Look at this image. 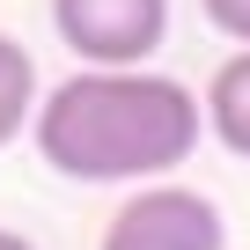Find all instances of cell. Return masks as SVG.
Listing matches in <instances>:
<instances>
[{"instance_id": "6da1fadb", "label": "cell", "mask_w": 250, "mask_h": 250, "mask_svg": "<svg viewBox=\"0 0 250 250\" xmlns=\"http://www.w3.org/2000/svg\"><path fill=\"white\" fill-rule=\"evenodd\" d=\"M206 133V103L199 88L169 81V74H66L59 88H44V110L30 125V140L44 155L52 177L66 184H162L169 169H184L199 155Z\"/></svg>"}, {"instance_id": "7a4b0ae2", "label": "cell", "mask_w": 250, "mask_h": 250, "mask_svg": "<svg viewBox=\"0 0 250 250\" xmlns=\"http://www.w3.org/2000/svg\"><path fill=\"white\" fill-rule=\"evenodd\" d=\"M52 30L96 74H140L169 37V0H52Z\"/></svg>"}, {"instance_id": "3957f363", "label": "cell", "mask_w": 250, "mask_h": 250, "mask_svg": "<svg viewBox=\"0 0 250 250\" xmlns=\"http://www.w3.org/2000/svg\"><path fill=\"white\" fill-rule=\"evenodd\" d=\"M96 250H228V228H221V206L206 191L147 184L103 221Z\"/></svg>"}, {"instance_id": "277c9868", "label": "cell", "mask_w": 250, "mask_h": 250, "mask_svg": "<svg viewBox=\"0 0 250 250\" xmlns=\"http://www.w3.org/2000/svg\"><path fill=\"white\" fill-rule=\"evenodd\" d=\"M199 103H206V133H213L228 155L250 162V52H228V59L213 66V81L199 88Z\"/></svg>"}, {"instance_id": "5b68a950", "label": "cell", "mask_w": 250, "mask_h": 250, "mask_svg": "<svg viewBox=\"0 0 250 250\" xmlns=\"http://www.w3.org/2000/svg\"><path fill=\"white\" fill-rule=\"evenodd\" d=\"M44 110V88H37V59L15 44V37H0V147H8L22 125H37Z\"/></svg>"}, {"instance_id": "8992f818", "label": "cell", "mask_w": 250, "mask_h": 250, "mask_svg": "<svg viewBox=\"0 0 250 250\" xmlns=\"http://www.w3.org/2000/svg\"><path fill=\"white\" fill-rule=\"evenodd\" d=\"M199 15L221 37H235V52H250V0H199Z\"/></svg>"}, {"instance_id": "52a82bcc", "label": "cell", "mask_w": 250, "mask_h": 250, "mask_svg": "<svg viewBox=\"0 0 250 250\" xmlns=\"http://www.w3.org/2000/svg\"><path fill=\"white\" fill-rule=\"evenodd\" d=\"M0 250H37L30 235H15V228H0Z\"/></svg>"}]
</instances>
